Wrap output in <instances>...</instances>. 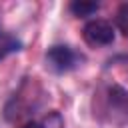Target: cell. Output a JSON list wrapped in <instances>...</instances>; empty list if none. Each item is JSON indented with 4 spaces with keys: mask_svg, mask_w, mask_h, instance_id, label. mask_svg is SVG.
Segmentation results:
<instances>
[{
    "mask_svg": "<svg viewBox=\"0 0 128 128\" xmlns=\"http://www.w3.org/2000/svg\"><path fill=\"white\" fill-rule=\"evenodd\" d=\"M18 128H44V122H42V120H26V122L20 124Z\"/></svg>",
    "mask_w": 128,
    "mask_h": 128,
    "instance_id": "ba28073f",
    "label": "cell"
},
{
    "mask_svg": "<svg viewBox=\"0 0 128 128\" xmlns=\"http://www.w3.org/2000/svg\"><path fill=\"white\" fill-rule=\"evenodd\" d=\"M82 60H84V56L76 48H72L70 44H52L44 54L46 68L52 70L54 74L72 72V70H76L80 66Z\"/></svg>",
    "mask_w": 128,
    "mask_h": 128,
    "instance_id": "7a4b0ae2",
    "label": "cell"
},
{
    "mask_svg": "<svg viewBox=\"0 0 128 128\" xmlns=\"http://www.w3.org/2000/svg\"><path fill=\"white\" fill-rule=\"evenodd\" d=\"M22 48H24L22 40L0 24V60H4L6 56H10L14 52H20Z\"/></svg>",
    "mask_w": 128,
    "mask_h": 128,
    "instance_id": "277c9868",
    "label": "cell"
},
{
    "mask_svg": "<svg viewBox=\"0 0 128 128\" xmlns=\"http://www.w3.org/2000/svg\"><path fill=\"white\" fill-rule=\"evenodd\" d=\"M68 10L76 16V18H90L92 14H96L100 10V2H92V0H74L68 4Z\"/></svg>",
    "mask_w": 128,
    "mask_h": 128,
    "instance_id": "5b68a950",
    "label": "cell"
},
{
    "mask_svg": "<svg viewBox=\"0 0 128 128\" xmlns=\"http://www.w3.org/2000/svg\"><path fill=\"white\" fill-rule=\"evenodd\" d=\"M114 26L118 28V32H122V36L128 38V2L120 4L114 16Z\"/></svg>",
    "mask_w": 128,
    "mask_h": 128,
    "instance_id": "8992f818",
    "label": "cell"
},
{
    "mask_svg": "<svg viewBox=\"0 0 128 128\" xmlns=\"http://www.w3.org/2000/svg\"><path fill=\"white\" fill-rule=\"evenodd\" d=\"M82 38L92 48H104V46L114 44L116 30H114V26L108 20H104V18H92V20H88L84 24Z\"/></svg>",
    "mask_w": 128,
    "mask_h": 128,
    "instance_id": "3957f363",
    "label": "cell"
},
{
    "mask_svg": "<svg viewBox=\"0 0 128 128\" xmlns=\"http://www.w3.org/2000/svg\"><path fill=\"white\" fill-rule=\"evenodd\" d=\"M42 122H44V128H66V126H64V118H62V114L56 112V110L48 112V114L42 118Z\"/></svg>",
    "mask_w": 128,
    "mask_h": 128,
    "instance_id": "52a82bcc",
    "label": "cell"
},
{
    "mask_svg": "<svg viewBox=\"0 0 128 128\" xmlns=\"http://www.w3.org/2000/svg\"><path fill=\"white\" fill-rule=\"evenodd\" d=\"M94 116L110 126L122 128L128 124V90L116 82L102 84L94 92Z\"/></svg>",
    "mask_w": 128,
    "mask_h": 128,
    "instance_id": "6da1fadb",
    "label": "cell"
}]
</instances>
